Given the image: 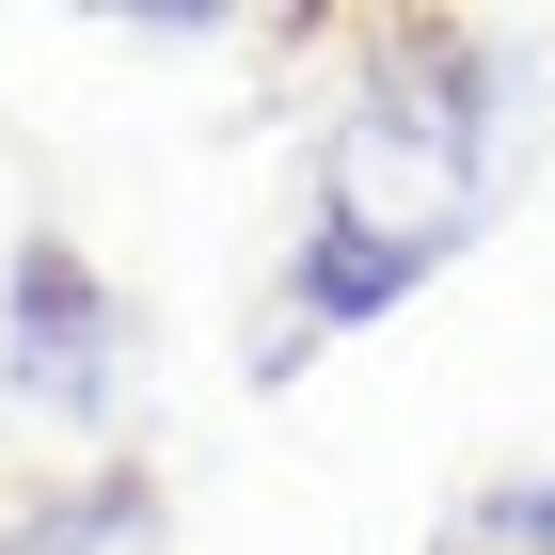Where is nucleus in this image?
I'll use <instances>...</instances> for the list:
<instances>
[{
    "instance_id": "f257e3e1",
    "label": "nucleus",
    "mask_w": 555,
    "mask_h": 555,
    "mask_svg": "<svg viewBox=\"0 0 555 555\" xmlns=\"http://www.w3.org/2000/svg\"><path fill=\"white\" fill-rule=\"evenodd\" d=\"M524 175V64L492 33H382L365 95L318 143V207H301V286L286 334H365L461 255L492 191Z\"/></svg>"
},
{
    "instance_id": "f03ea898",
    "label": "nucleus",
    "mask_w": 555,
    "mask_h": 555,
    "mask_svg": "<svg viewBox=\"0 0 555 555\" xmlns=\"http://www.w3.org/2000/svg\"><path fill=\"white\" fill-rule=\"evenodd\" d=\"M0 397L16 413H64V428H95L128 397V301L95 286L64 238H16L0 255Z\"/></svg>"
},
{
    "instance_id": "7ed1b4c3",
    "label": "nucleus",
    "mask_w": 555,
    "mask_h": 555,
    "mask_svg": "<svg viewBox=\"0 0 555 555\" xmlns=\"http://www.w3.org/2000/svg\"><path fill=\"white\" fill-rule=\"evenodd\" d=\"M159 540V492L143 476H95V492H64V508H33L0 555H143Z\"/></svg>"
},
{
    "instance_id": "20e7f679",
    "label": "nucleus",
    "mask_w": 555,
    "mask_h": 555,
    "mask_svg": "<svg viewBox=\"0 0 555 555\" xmlns=\"http://www.w3.org/2000/svg\"><path fill=\"white\" fill-rule=\"evenodd\" d=\"M444 555H555V476H508V492H476L444 524Z\"/></svg>"
}]
</instances>
